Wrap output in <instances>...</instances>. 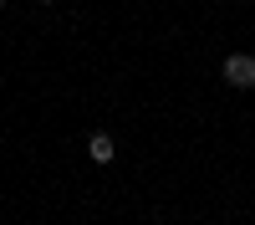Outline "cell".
Masks as SVG:
<instances>
[{
    "label": "cell",
    "instance_id": "277c9868",
    "mask_svg": "<svg viewBox=\"0 0 255 225\" xmlns=\"http://www.w3.org/2000/svg\"><path fill=\"white\" fill-rule=\"evenodd\" d=\"M0 10H5V0H0Z\"/></svg>",
    "mask_w": 255,
    "mask_h": 225
},
{
    "label": "cell",
    "instance_id": "3957f363",
    "mask_svg": "<svg viewBox=\"0 0 255 225\" xmlns=\"http://www.w3.org/2000/svg\"><path fill=\"white\" fill-rule=\"evenodd\" d=\"M36 5H56V0H36Z\"/></svg>",
    "mask_w": 255,
    "mask_h": 225
},
{
    "label": "cell",
    "instance_id": "6da1fadb",
    "mask_svg": "<svg viewBox=\"0 0 255 225\" xmlns=\"http://www.w3.org/2000/svg\"><path fill=\"white\" fill-rule=\"evenodd\" d=\"M220 72H225V87H235V92H255V56H250V51H230Z\"/></svg>",
    "mask_w": 255,
    "mask_h": 225
},
{
    "label": "cell",
    "instance_id": "7a4b0ae2",
    "mask_svg": "<svg viewBox=\"0 0 255 225\" xmlns=\"http://www.w3.org/2000/svg\"><path fill=\"white\" fill-rule=\"evenodd\" d=\"M87 159H92V164H113V159H118V138L102 133V128L87 133Z\"/></svg>",
    "mask_w": 255,
    "mask_h": 225
}]
</instances>
